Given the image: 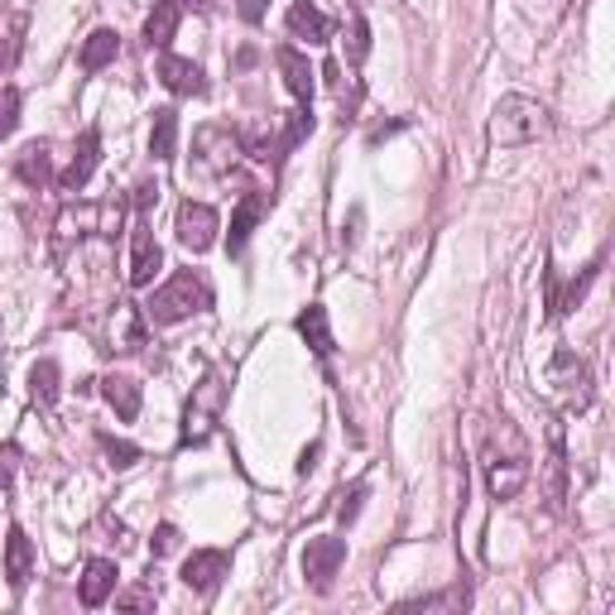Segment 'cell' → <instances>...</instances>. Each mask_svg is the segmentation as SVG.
I'll list each match as a JSON object with an SVG mask.
<instances>
[{"instance_id":"obj_29","label":"cell","mask_w":615,"mask_h":615,"mask_svg":"<svg viewBox=\"0 0 615 615\" xmlns=\"http://www.w3.org/2000/svg\"><path fill=\"white\" fill-rule=\"evenodd\" d=\"M20 49H24V20H14V24H10V34L0 39V78H6V72L14 68Z\"/></svg>"},{"instance_id":"obj_11","label":"cell","mask_w":615,"mask_h":615,"mask_svg":"<svg viewBox=\"0 0 615 615\" xmlns=\"http://www.w3.org/2000/svg\"><path fill=\"white\" fill-rule=\"evenodd\" d=\"M97 159H101V130L87 125L82 135H78V144H72L68 169L58 173V188H63V193H82L87 179H92V169H97Z\"/></svg>"},{"instance_id":"obj_31","label":"cell","mask_w":615,"mask_h":615,"mask_svg":"<svg viewBox=\"0 0 615 615\" xmlns=\"http://www.w3.org/2000/svg\"><path fill=\"white\" fill-rule=\"evenodd\" d=\"M14 466H20V447L6 443V447H0V491L14 486Z\"/></svg>"},{"instance_id":"obj_12","label":"cell","mask_w":615,"mask_h":615,"mask_svg":"<svg viewBox=\"0 0 615 615\" xmlns=\"http://www.w3.org/2000/svg\"><path fill=\"white\" fill-rule=\"evenodd\" d=\"M154 72H159V82H164L173 97H208V72H202V68L193 63V58L164 53Z\"/></svg>"},{"instance_id":"obj_14","label":"cell","mask_w":615,"mask_h":615,"mask_svg":"<svg viewBox=\"0 0 615 615\" xmlns=\"http://www.w3.org/2000/svg\"><path fill=\"white\" fill-rule=\"evenodd\" d=\"M274 63H280L284 72V87L294 92L299 107H313V92H317V82H313V68H308V58L294 49V43H280L274 49Z\"/></svg>"},{"instance_id":"obj_33","label":"cell","mask_w":615,"mask_h":615,"mask_svg":"<svg viewBox=\"0 0 615 615\" xmlns=\"http://www.w3.org/2000/svg\"><path fill=\"white\" fill-rule=\"evenodd\" d=\"M361 501H365V486H351V495H346L342 505H336V520H342V524H351V520L361 515Z\"/></svg>"},{"instance_id":"obj_24","label":"cell","mask_w":615,"mask_h":615,"mask_svg":"<svg viewBox=\"0 0 615 615\" xmlns=\"http://www.w3.org/2000/svg\"><path fill=\"white\" fill-rule=\"evenodd\" d=\"M58 380H63V375H58V361L53 356H39L34 365H29V394H34L39 409H53L58 404V390H63Z\"/></svg>"},{"instance_id":"obj_27","label":"cell","mask_w":615,"mask_h":615,"mask_svg":"<svg viewBox=\"0 0 615 615\" xmlns=\"http://www.w3.org/2000/svg\"><path fill=\"white\" fill-rule=\"evenodd\" d=\"M97 447L111 457L115 472H125V466H135V462H140V447H135V443H125V437H115V433H107V429L97 433Z\"/></svg>"},{"instance_id":"obj_34","label":"cell","mask_w":615,"mask_h":615,"mask_svg":"<svg viewBox=\"0 0 615 615\" xmlns=\"http://www.w3.org/2000/svg\"><path fill=\"white\" fill-rule=\"evenodd\" d=\"M115 606H125V611H150L154 606V592H115Z\"/></svg>"},{"instance_id":"obj_8","label":"cell","mask_w":615,"mask_h":615,"mask_svg":"<svg viewBox=\"0 0 615 615\" xmlns=\"http://www.w3.org/2000/svg\"><path fill=\"white\" fill-rule=\"evenodd\" d=\"M193 150H198V173H231V164L241 154V140L226 125H202L193 135Z\"/></svg>"},{"instance_id":"obj_32","label":"cell","mask_w":615,"mask_h":615,"mask_svg":"<svg viewBox=\"0 0 615 615\" xmlns=\"http://www.w3.org/2000/svg\"><path fill=\"white\" fill-rule=\"evenodd\" d=\"M150 548H154V558H164V553H173V548H179V530H173V524H159L154 538H150Z\"/></svg>"},{"instance_id":"obj_20","label":"cell","mask_w":615,"mask_h":615,"mask_svg":"<svg viewBox=\"0 0 615 615\" xmlns=\"http://www.w3.org/2000/svg\"><path fill=\"white\" fill-rule=\"evenodd\" d=\"M294 327H299V336H303V342L313 346V356H332V351H336V342H332V327H327V308H322V303H308L303 313H299V322H294Z\"/></svg>"},{"instance_id":"obj_15","label":"cell","mask_w":615,"mask_h":615,"mask_svg":"<svg viewBox=\"0 0 615 615\" xmlns=\"http://www.w3.org/2000/svg\"><path fill=\"white\" fill-rule=\"evenodd\" d=\"M29 577H34V544H29V534L20 530V524H10V534H6V582H10V592H24Z\"/></svg>"},{"instance_id":"obj_30","label":"cell","mask_w":615,"mask_h":615,"mask_svg":"<svg viewBox=\"0 0 615 615\" xmlns=\"http://www.w3.org/2000/svg\"><path fill=\"white\" fill-rule=\"evenodd\" d=\"M437 606H466V587H452V592H437V596H419V602H409V611H437Z\"/></svg>"},{"instance_id":"obj_2","label":"cell","mask_w":615,"mask_h":615,"mask_svg":"<svg viewBox=\"0 0 615 615\" xmlns=\"http://www.w3.org/2000/svg\"><path fill=\"white\" fill-rule=\"evenodd\" d=\"M548 130H553V115H548V107H544V101L510 92V97H501V101H495L486 135H491V144H501V150H520V144H534V140H544Z\"/></svg>"},{"instance_id":"obj_4","label":"cell","mask_w":615,"mask_h":615,"mask_svg":"<svg viewBox=\"0 0 615 615\" xmlns=\"http://www.w3.org/2000/svg\"><path fill=\"white\" fill-rule=\"evenodd\" d=\"M222 409H226V385H222V375H208L202 385H193V400H188V409H183L179 443L183 447H202L212 437L216 419H222Z\"/></svg>"},{"instance_id":"obj_16","label":"cell","mask_w":615,"mask_h":615,"mask_svg":"<svg viewBox=\"0 0 615 615\" xmlns=\"http://www.w3.org/2000/svg\"><path fill=\"white\" fill-rule=\"evenodd\" d=\"M115 563L111 558H92L82 567V587H78V602L87 606V611H97V606H107V596L115 592Z\"/></svg>"},{"instance_id":"obj_23","label":"cell","mask_w":615,"mask_h":615,"mask_svg":"<svg viewBox=\"0 0 615 615\" xmlns=\"http://www.w3.org/2000/svg\"><path fill=\"white\" fill-rule=\"evenodd\" d=\"M101 394H107V404L115 409V419H140V385L130 375H107V380H97Z\"/></svg>"},{"instance_id":"obj_9","label":"cell","mask_w":615,"mask_h":615,"mask_svg":"<svg viewBox=\"0 0 615 615\" xmlns=\"http://www.w3.org/2000/svg\"><path fill=\"white\" fill-rule=\"evenodd\" d=\"M173 231H179V241L188 245V251L202 255V251H212V245H216V231H222V222H216V208L188 198L183 208H179V222H173Z\"/></svg>"},{"instance_id":"obj_37","label":"cell","mask_w":615,"mask_h":615,"mask_svg":"<svg viewBox=\"0 0 615 615\" xmlns=\"http://www.w3.org/2000/svg\"><path fill=\"white\" fill-rule=\"evenodd\" d=\"M317 452H322L317 443H313V447H303V457H299V472H303V476H308V472H313V466H317Z\"/></svg>"},{"instance_id":"obj_10","label":"cell","mask_w":615,"mask_h":615,"mask_svg":"<svg viewBox=\"0 0 615 615\" xmlns=\"http://www.w3.org/2000/svg\"><path fill=\"white\" fill-rule=\"evenodd\" d=\"M159 270H164V251H159L154 231L135 222V231H130V289H150Z\"/></svg>"},{"instance_id":"obj_6","label":"cell","mask_w":615,"mask_h":615,"mask_svg":"<svg viewBox=\"0 0 615 615\" xmlns=\"http://www.w3.org/2000/svg\"><path fill=\"white\" fill-rule=\"evenodd\" d=\"M342 563H346V538H336V534L308 538V548H303V577H308V587H313L317 596L332 592V577L342 573Z\"/></svg>"},{"instance_id":"obj_25","label":"cell","mask_w":615,"mask_h":615,"mask_svg":"<svg viewBox=\"0 0 615 615\" xmlns=\"http://www.w3.org/2000/svg\"><path fill=\"white\" fill-rule=\"evenodd\" d=\"M346 63L351 68H361L365 63V53H371V24H365V14L356 10V6H351L346 10Z\"/></svg>"},{"instance_id":"obj_35","label":"cell","mask_w":615,"mask_h":615,"mask_svg":"<svg viewBox=\"0 0 615 615\" xmlns=\"http://www.w3.org/2000/svg\"><path fill=\"white\" fill-rule=\"evenodd\" d=\"M236 10H241V20H245V24H265L270 0H236Z\"/></svg>"},{"instance_id":"obj_26","label":"cell","mask_w":615,"mask_h":615,"mask_svg":"<svg viewBox=\"0 0 615 615\" xmlns=\"http://www.w3.org/2000/svg\"><path fill=\"white\" fill-rule=\"evenodd\" d=\"M596 274H602V260H592V265L582 270L573 284H567V294H563V299H553V317H567V313H573V308H577L582 299H587V289L596 284Z\"/></svg>"},{"instance_id":"obj_13","label":"cell","mask_w":615,"mask_h":615,"mask_svg":"<svg viewBox=\"0 0 615 615\" xmlns=\"http://www.w3.org/2000/svg\"><path fill=\"white\" fill-rule=\"evenodd\" d=\"M265 212H270V193H260V188L241 193L236 212H231V231H226V251H231V255L245 251V241H251V231H255V222H260Z\"/></svg>"},{"instance_id":"obj_17","label":"cell","mask_w":615,"mask_h":615,"mask_svg":"<svg viewBox=\"0 0 615 615\" xmlns=\"http://www.w3.org/2000/svg\"><path fill=\"white\" fill-rule=\"evenodd\" d=\"M284 24H289V34L308 39V43H327L332 39V20L313 6V0H294V6H289V14H284Z\"/></svg>"},{"instance_id":"obj_5","label":"cell","mask_w":615,"mask_h":615,"mask_svg":"<svg viewBox=\"0 0 615 615\" xmlns=\"http://www.w3.org/2000/svg\"><path fill=\"white\" fill-rule=\"evenodd\" d=\"M548 385H558V400L567 414H587L592 409V371H587V361L577 356V351H558L548 365Z\"/></svg>"},{"instance_id":"obj_18","label":"cell","mask_w":615,"mask_h":615,"mask_svg":"<svg viewBox=\"0 0 615 615\" xmlns=\"http://www.w3.org/2000/svg\"><path fill=\"white\" fill-rule=\"evenodd\" d=\"M179 14H183L179 0H154V10L144 14V43L150 49H169L173 34H179Z\"/></svg>"},{"instance_id":"obj_28","label":"cell","mask_w":615,"mask_h":615,"mask_svg":"<svg viewBox=\"0 0 615 615\" xmlns=\"http://www.w3.org/2000/svg\"><path fill=\"white\" fill-rule=\"evenodd\" d=\"M20 107H24L20 87H0V144H6L14 135V125H20Z\"/></svg>"},{"instance_id":"obj_7","label":"cell","mask_w":615,"mask_h":615,"mask_svg":"<svg viewBox=\"0 0 615 615\" xmlns=\"http://www.w3.org/2000/svg\"><path fill=\"white\" fill-rule=\"evenodd\" d=\"M231 573V553L226 548H198V553H188L183 558V587L188 592H198V596H212L216 587L226 582Z\"/></svg>"},{"instance_id":"obj_36","label":"cell","mask_w":615,"mask_h":615,"mask_svg":"<svg viewBox=\"0 0 615 615\" xmlns=\"http://www.w3.org/2000/svg\"><path fill=\"white\" fill-rule=\"evenodd\" d=\"M130 202H135V212H150L154 202H159V183H150V179L135 183V198H130Z\"/></svg>"},{"instance_id":"obj_38","label":"cell","mask_w":615,"mask_h":615,"mask_svg":"<svg viewBox=\"0 0 615 615\" xmlns=\"http://www.w3.org/2000/svg\"><path fill=\"white\" fill-rule=\"evenodd\" d=\"M179 6H188V10H208L212 0H179Z\"/></svg>"},{"instance_id":"obj_19","label":"cell","mask_w":615,"mask_h":615,"mask_svg":"<svg viewBox=\"0 0 615 615\" xmlns=\"http://www.w3.org/2000/svg\"><path fill=\"white\" fill-rule=\"evenodd\" d=\"M14 173H20V183H29V188L53 183V150H49V140L24 144L20 159H14Z\"/></svg>"},{"instance_id":"obj_21","label":"cell","mask_w":615,"mask_h":615,"mask_svg":"<svg viewBox=\"0 0 615 615\" xmlns=\"http://www.w3.org/2000/svg\"><path fill=\"white\" fill-rule=\"evenodd\" d=\"M115 53H121V34L101 24V29H92V34H87L78 63H82V72H101L107 63H115Z\"/></svg>"},{"instance_id":"obj_22","label":"cell","mask_w":615,"mask_h":615,"mask_svg":"<svg viewBox=\"0 0 615 615\" xmlns=\"http://www.w3.org/2000/svg\"><path fill=\"white\" fill-rule=\"evenodd\" d=\"M150 154L159 159V164L179 159V111H173V107H159V111H154V125H150Z\"/></svg>"},{"instance_id":"obj_1","label":"cell","mask_w":615,"mask_h":615,"mask_svg":"<svg viewBox=\"0 0 615 615\" xmlns=\"http://www.w3.org/2000/svg\"><path fill=\"white\" fill-rule=\"evenodd\" d=\"M481 472H486V486L495 501H515V495L530 486V447H524L520 429L510 419L486 423L481 433Z\"/></svg>"},{"instance_id":"obj_3","label":"cell","mask_w":615,"mask_h":615,"mask_svg":"<svg viewBox=\"0 0 615 615\" xmlns=\"http://www.w3.org/2000/svg\"><path fill=\"white\" fill-rule=\"evenodd\" d=\"M208 308H212V284L202 280L198 270H179L164 289H154L144 317L159 322V327H173V322H183V317H193V313H208Z\"/></svg>"}]
</instances>
